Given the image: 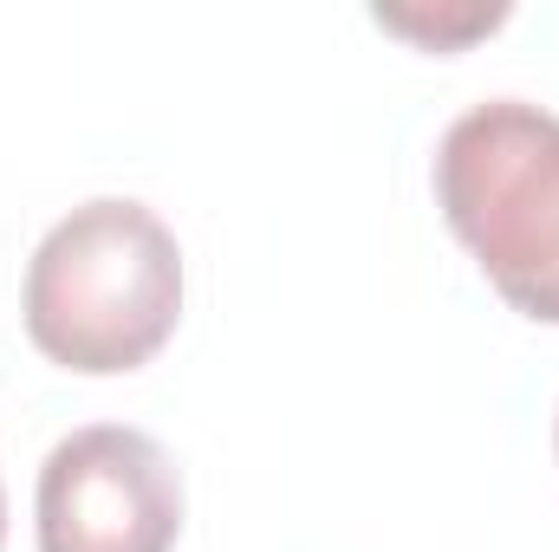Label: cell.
I'll return each instance as SVG.
<instances>
[{
  "label": "cell",
  "instance_id": "cell-1",
  "mask_svg": "<svg viewBox=\"0 0 559 552\" xmlns=\"http://www.w3.org/2000/svg\"><path fill=\"white\" fill-rule=\"evenodd\" d=\"M182 319V248L124 195H98L46 228L26 261V338L79 377L143 371Z\"/></svg>",
  "mask_w": 559,
  "mask_h": 552
},
{
  "label": "cell",
  "instance_id": "cell-2",
  "mask_svg": "<svg viewBox=\"0 0 559 552\" xmlns=\"http://www.w3.org/2000/svg\"><path fill=\"white\" fill-rule=\"evenodd\" d=\"M436 208L488 286L559 325V118L521 98L462 111L436 149Z\"/></svg>",
  "mask_w": 559,
  "mask_h": 552
},
{
  "label": "cell",
  "instance_id": "cell-3",
  "mask_svg": "<svg viewBox=\"0 0 559 552\" xmlns=\"http://www.w3.org/2000/svg\"><path fill=\"white\" fill-rule=\"evenodd\" d=\"M33 527L39 552H176L182 475L131 422L72 429L39 468Z\"/></svg>",
  "mask_w": 559,
  "mask_h": 552
},
{
  "label": "cell",
  "instance_id": "cell-4",
  "mask_svg": "<svg viewBox=\"0 0 559 552\" xmlns=\"http://www.w3.org/2000/svg\"><path fill=\"white\" fill-rule=\"evenodd\" d=\"M378 26H391V33H411L423 46H455V39H468V33H495L501 26V13H462V20H423V13H378Z\"/></svg>",
  "mask_w": 559,
  "mask_h": 552
},
{
  "label": "cell",
  "instance_id": "cell-5",
  "mask_svg": "<svg viewBox=\"0 0 559 552\" xmlns=\"http://www.w3.org/2000/svg\"><path fill=\"white\" fill-rule=\"evenodd\" d=\"M0 540H7V501H0Z\"/></svg>",
  "mask_w": 559,
  "mask_h": 552
},
{
  "label": "cell",
  "instance_id": "cell-6",
  "mask_svg": "<svg viewBox=\"0 0 559 552\" xmlns=\"http://www.w3.org/2000/svg\"><path fill=\"white\" fill-rule=\"evenodd\" d=\"M554 448H559V422H554Z\"/></svg>",
  "mask_w": 559,
  "mask_h": 552
}]
</instances>
